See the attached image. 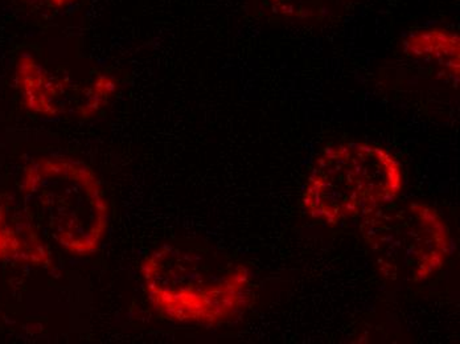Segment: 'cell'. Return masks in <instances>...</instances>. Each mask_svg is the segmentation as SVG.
Instances as JSON below:
<instances>
[{"mask_svg":"<svg viewBox=\"0 0 460 344\" xmlns=\"http://www.w3.org/2000/svg\"><path fill=\"white\" fill-rule=\"evenodd\" d=\"M360 232L378 273L394 284H422L453 251L450 228L436 207L392 203L360 219Z\"/></svg>","mask_w":460,"mask_h":344,"instance_id":"obj_4","label":"cell"},{"mask_svg":"<svg viewBox=\"0 0 460 344\" xmlns=\"http://www.w3.org/2000/svg\"><path fill=\"white\" fill-rule=\"evenodd\" d=\"M403 167L386 148L345 142L315 159L302 194L305 215L325 225L363 219L402 194Z\"/></svg>","mask_w":460,"mask_h":344,"instance_id":"obj_2","label":"cell"},{"mask_svg":"<svg viewBox=\"0 0 460 344\" xmlns=\"http://www.w3.org/2000/svg\"><path fill=\"white\" fill-rule=\"evenodd\" d=\"M24 194L56 244L75 257L97 253L109 226V204L91 167L73 158H46L27 170Z\"/></svg>","mask_w":460,"mask_h":344,"instance_id":"obj_3","label":"cell"},{"mask_svg":"<svg viewBox=\"0 0 460 344\" xmlns=\"http://www.w3.org/2000/svg\"><path fill=\"white\" fill-rule=\"evenodd\" d=\"M408 55L420 60L431 61L450 72L453 77L459 75V39L446 31H425L411 36L405 43Z\"/></svg>","mask_w":460,"mask_h":344,"instance_id":"obj_5","label":"cell"},{"mask_svg":"<svg viewBox=\"0 0 460 344\" xmlns=\"http://www.w3.org/2000/svg\"><path fill=\"white\" fill-rule=\"evenodd\" d=\"M143 289L164 320L218 327L240 320L253 302L252 271L198 240H170L140 264Z\"/></svg>","mask_w":460,"mask_h":344,"instance_id":"obj_1","label":"cell"}]
</instances>
